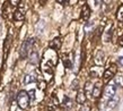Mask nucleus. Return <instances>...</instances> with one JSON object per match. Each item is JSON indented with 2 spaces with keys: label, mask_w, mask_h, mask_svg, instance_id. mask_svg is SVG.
I'll return each instance as SVG.
<instances>
[{
  "label": "nucleus",
  "mask_w": 123,
  "mask_h": 111,
  "mask_svg": "<svg viewBox=\"0 0 123 111\" xmlns=\"http://www.w3.org/2000/svg\"><path fill=\"white\" fill-rule=\"evenodd\" d=\"M35 44V39H27L24 43L20 47V50H19V57L20 59H26L27 57L32 53V50H33V47Z\"/></svg>",
  "instance_id": "nucleus-1"
},
{
  "label": "nucleus",
  "mask_w": 123,
  "mask_h": 111,
  "mask_svg": "<svg viewBox=\"0 0 123 111\" xmlns=\"http://www.w3.org/2000/svg\"><path fill=\"white\" fill-rule=\"evenodd\" d=\"M30 101H31V96L26 91H19L17 94V104L18 107L23 110H25L28 105H30Z\"/></svg>",
  "instance_id": "nucleus-2"
},
{
  "label": "nucleus",
  "mask_w": 123,
  "mask_h": 111,
  "mask_svg": "<svg viewBox=\"0 0 123 111\" xmlns=\"http://www.w3.org/2000/svg\"><path fill=\"white\" fill-rule=\"evenodd\" d=\"M43 62L48 63L50 66H55L56 62H58V56H56V52L52 49H50V50H46L44 52V58H43Z\"/></svg>",
  "instance_id": "nucleus-3"
},
{
  "label": "nucleus",
  "mask_w": 123,
  "mask_h": 111,
  "mask_svg": "<svg viewBox=\"0 0 123 111\" xmlns=\"http://www.w3.org/2000/svg\"><path fill=\"white\" fill-rule=\"evenodd\" d=\"M116 74V65L115 63H112L111 66L108 67L107 69H105V71L103 73V83L105 84H108L110 81L114 78Z\"/></svg>",
  "instance_id": "nucleus-4"
},
{
  "label": "nucleus",
  "mask_w": 123,
  "mask_h": 111,
  "mask_svg": "<svg viewBox=\"0 0 123 111\" xmlns=\"http://www.w3.org/2000/svg\"><path fill=\"white\" fill-rule=\"evenodd\" d=\"M115 84H108L106 87H105L104 90V95L106 99H108V100H111V99H113L114 97V95H115V92H116V87H115Z\"/></svg>",
  "instance_id": "nucleus-5"
},
{
  "label": "nucleus",
  "mask_w": 123,
  "mask_h": 111,
  "mask_svg": "<svg viewBox=\"0 0 123 111\" xmlns=\"http://www.w3.org/2000/svg\"><path fill=\"white\" fill-rule=\"evenodd\" d=\"M94 60H95V65L96 66H102L104 63V52L102 50H98L96 52V56H95Z\"/></svg>",
  "instance_id": "nucleus-6"
},
{
  "label": "nucleus",
  "mask_w": 123,
  "mask_h": 111,
  "mask_svg": "<svg viewBox=\"0 0 123 111\" xmlns=\"http://www.w3.org/2000/svg\"><path fill=\"white\" fill-rule=\"evenodd\" d=\"M61 45H62V42H61V39L59 36L58 37H54L51 42H50V49H52V50H59L61 48Z\"/></svg>",
  "instance_id": "nucleus-7"
},
{
  "label": "nucleus",
  "mask_w": 123,
  "mask_h": 111,
  "mask_svg": "<svg viewBox=\"0 0 123 111\" xmlns=\"http://www.w3.org/2000/svg\"><path fill=\"white\" fill-rule=\"evenodd\" d=\"M90 16V8L87 4H85L81 8V19L82 21H88Z\"/></svg>",
  "instance_id": "nucleus-8"
},
{
  "label": "nucleus",
  "mask_w": 123,
  "mask_h": 111,
  "mask_svg": "<svg viewBox=\"0 0 123 111\" xmlns=\"http://www.w3.org/2000/svg\"><path fill=\"white\" fill-rule=\"evenodd\" d=\"M102 85H103L102 82H97L96 84L94 85V90H93V96L94 97H99V96H101Z\"/></svg>",
  "instance_id": "nucleus-9"
},
{
  "label": "nucleus",
  "mask_w": 123,
  "mask_h": 111,
  "mask_svg": "<svg viewBox=\"0 0 123 111\" xmlns=\"http://www.w3.org/2000/svg\"><path fill=\"white\" fill-rule=\"evenodd\" d=\"M76 101L78 102L79 104H84L86 102V93L85 91L82 90H79L78 93H77V97H76Z\"/></svg>",
  "instance_id": "nucleus-10"
},
{
  "label": "nucleus",
  "mask_w": 123,
  "mask_h": 111,
  "mask_svg": "<svg viewBox=\"0 0 123 111\" xmlns=\"http://www.w3.org/2000/svg\"><path fill=\"white\" fill-rule=\"evenodd\" d=\"M70 56L71 55H64L62 57V62H63V66L66 68H71V66H72V60L70 59Z\"/></svg>",
  "instance_id": "nucleus-11"
},
{
  "label": "nucleus",
  "mask_w": 123,
  "mask_h": 111,
  "mask_svg": "<svg viewBox=\"0 0 123 111\" xmlns=\"http://www.w3.org/2000/svg\"><path fill=\"white\" fill-rule=\"evenodd\" d=\"M9 48H10V42H9V36H8L7 39L5 40V44H4V60L7 59Z\"/></svg>",
  "instance_id": "nucleus-12"
},
{
  "label": "nucleus",
  "mask_w": 123,
  "mask_h": 111,
  "mask_svg": "<svg viewBox=\"0 0 123 111\" xmlns=\"http://www.w3.org/2000/svg\"><path fill=\"white\" fill-rule=\"evenodd\" d=\"M93 90H94V85L92 84V82H86L85 90H84L86 95H93Z\"/></svg>",
  "instance_id": "nucleus-13"
},
{
  "label": "nucleus",
  "mask_w": 123,
  "mask_h": 111,
  "mask_svg": "<svg viewBox=\"0 0 123 111\" xmlns=\"http://www.w3.org/2000/svg\"><path fill=\"white\" fill-rule=\"evenodd\" d=\"M24 18H25V16H24V13L22 10H16L14 13V19L16 22H23Z\"/></svg>",
  "instance_id": "nucleus-14"
},
{
  "label": "nucleus",
  "mask_w": 123,
  "mask_h": 111,
  "mask_svg": "<svg viewBox=\"0 0 123 111\" xmlns=\"http://www.w3.org/2000/svg\"><path fill=\"white\" fill-rule=\"evenodd\" d=\"M116 19L123 24V5H121L119 9H117V11H116Z\"/></svg>",
  "instance_id": "nucleus-15"
},
{
  "label": "nucleus",
  "mask_w": 123,
  "mask_h": 111,
  "mask_svg": "<svg viewBox=\"0 0 123 111\" xmlns=\"http://www.w3.org/2000/svg\"><path fill=\"white\" fill-rule=\"evenodd\" d=\"M35 81H36V76L34 74L26 75V76H25V79H24L25 84H30V83H33V82H35Z\"/></svg>",
  "instance_id": "nucleus-16"
},
{
  "label": "nucleus",
  "mask_w": 123,
  "mask_h": 111,
  "mask_svg": "<svg viewBox=\"0 0 123 111\" xmlns=\"http://www.w3.org/2000/svg\"><path fill=\"white\" fill-rule=\"evenodd\" d=\"M30 60L32 63H37L38 62V55L36 51H33L30 55Z\"/></svg>",
  "instance_id": "nucleus-17"
},
{
  "label": "nucleus",
  "mask_w": 123,
  "mask_h": 111,
  "mask_svg": "<svg viewBox=\"0 0 123 111\" xmlns=\"http://www.w3.org/2000/svg\"><path fill=\"white\" fill-rule=\"evenodd\" d=\"M114 82H115L116 86H119V87H123V75H117V76L114 78Z\"/></svg>",
  "instance_id": "nucleus-18"
},
{
  "label": "nucleus",
  "mask_w": 123,
  "mask_h": 111,
  "mask_svg": "<svg viewBox=\"0 0 123 111\" xmlns=\"http://www.w3.org/2000/svg\"><path fill=\"white\" fill-rule=\"evenodd\" d=\"M99 75H101L99 68H92V69H90V76H92V77L97 78V77H99Z\"/></svg>",
  "instance_id": "nucleus-19"
},
{
  "label": "nucleus",
  "mask_w": 123,
  "mask_h": 111,
  "mask_svg": "<svg viewBox=\"0 0 123 111\" xmlns=\"http://www.w3.org/2000/svg\"><path fill=\"white\" fill-rule=\"evenodd\" d=\"M117 102H119V99L117 97H113V99H111V100H108V102H107V107H110V108H114L117 104Z\"/></svg>",
  "instance_id": "nucleus-20"
},
{
  "label": "nucleus",
  "mask_w": 123,
  "mask_h": 111,
  "mask_svg": "<svg viewBox=\"0 0 123 111\" xmlns=\"http://www.w3.org/2000/svg\"><path fill=\"white\" fill-rule=\"evenodd\" d=\"M63 107L71 108V100L68 97V96H64V99H63Z\"/></svg>",
  "instance_id": "nucleus-21"
},
{
  "label": "nucleus",
  "mask_w": 123,
  "mask_h": 111,
  "mask_svg": "<svg viewBox=\"0 0 123 111\" xmlns=\"http://www.w3.org/2000/svg\"><path fill=\"white\" fill-rule=\"evenodd\" d=\"M92 110V108H90V104L88 103H84L80 108V111H90Z\"/></svg>",
  "instance_id": "nucleus-22"
},
{
  "label": "nucleus",
  "mask_w": 123,
  "mask_h": 111,
  "mask_svg": "<svg viewBox=\"0 0 123 111\" xmlns=\"http://www.w3.org/2000/svg\"><path fill=\"white\" fill-rule=\"evenodd\" d=\"M9 4H10L11 6H16V5H19L20 2H19V1H10Z\"/></svg>",
  "instance_id": "nucleus-23"
},
{
  "label": "nucleus",
  "mask_w": 123,
  "mask_h": 111,
  "mask_svg": "<svg viewBox=\"0 0 123 111\" xmlns=\"http://www.w3.org/2000/svg\"><path fill=\"white\" fill-rule=\"evenodd\" d=\"M119 44L121 45V47H123V35L119 39Z\"/></svg>",
  "instance_id": "nucleus-24"
},
{
  "label": "nucleus",
  "mask_w": 123,
  "mask_h": 111,
  "mask_svg": "<svg viewBox=\"0 0 123 111\" xmlns=\"http://www.w3.org/2000/svg\"><path fill=\"white\" fill-rule=\"evenodd\" d=\"M119 63L121 66H123V57H120L119 58Z\"/></svg>",
  "instance_id": "nucleus-25"
},
{
  "label": "nucleus",
  "mask_w": 123,
  "mask_h": 111,
  "mask_svg": "<svg viewBox=\"0 0 123 111\" xmlns=\"http://www.w3.org/2000/svg\"><path fill=\"white\" fill-rule=\"evenodd\" d=\"M1 16H2V11H0V24H1Z\"/></svg>",
  "instance_id": "nucleus-26"
}]
</instances>
